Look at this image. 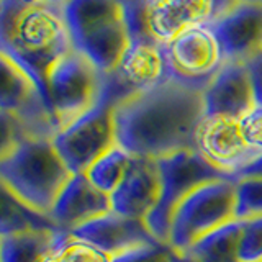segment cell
<instances>
[{"mask_svg": "<svg viewBox=\"0 0 262 262\" xmlns=\"http://www.w3.org/2000/svg\"><path fill=\"white\" fill-rule=\"evenodd\" d=\"M203 115V90L167 79L117 105L118 144L135 158L154 161L195 149Z\"/></svg>", "mask_w": 262, "mask_h": 262, "instance_id": "6da1fadb", "label": "cell"}, {"mask_svg": "<svg viewBox=\"0 0 262 262\" xmlns=\"http://www.w3.org/2000/svg\"><path fill=\"white\" fill-rule=\"evenodd\" d=\"M72 49L74 45L66 15V2H0V53L12 57L36 80L46 100V77L49 69Z\"/></svg>", "mask_w": 262, "mask_h": 262, "instance_id": "7a4b0ae2", "label": "cell"}, {"mask_svg": "<svg viewBox=\"0 0 262 262\" xmlns=\"http://www.w3.org/2000/svg\"><path fill=\"white\" fill-rule=\"evenodd\" d=\"M71 177L53 139L27 138L0 151L2 187L43 215H49Z\"/></svg>", "mask_w": 262, "mask_h": 262, "instance_id": "3957f363", "label": "cell"}, {"mask_svg": "<svg viewBox=\"0 0 262 262\" xmlns=\"http://www.w3.org/2000/svg\"><path fill=\"white\" fill-rule=\"evenodd\" d=\"M66 15L74 49L102 74L117 69L129 46L125 4L117 0H69Z\"/></svg>", "mask_w": 262, "mask_h": 262, "instance_id": "277c9868", "label": "cell"}, {"mask_svg": "<svg viewBox=\"0 0 262 262\" xmlns=\"http://www.w3.org/2000/svg\"><path fill=\"white\" fill-rule=\"evenodd\" d=\"M105 74L84 54L72 49L48 72L46 92L57 129L84 117L102 100Z\"/></svg>", "mask_w": 262, "mask_h": 262, "instance_id": "5b68a950", "label": "cell"}, {"mask_svg": "<svg viewBox=\"0 0 262 262\" xmlns=\"http://www.w3.org/2000/svg\"><path fill=\"white\" fill-rule=\"evenodd\" d=\"M0 62H2L0 117L13 126L18 141L27 138L54 139L59 129L51 106L36 80L7 54L0 53Z\"/></svg>", "mask_w": 262, "mask_h": 262, "instance_id": "8992f818", "label": "cell"}, {"mask_svg": "<svg viewBox=\"0 0 262 262\" xmlns=\"http://www.w3.org/2000/svg\"><path fill=\"white\" fill-rule=\"evenodd\" d=\"M161 176V200L146 216L144 225L156 241L169 246L172 216L188 193L213 180L229 179L205 161L196 149H184L158 159Z\"/></svg>", "mask_w": 262, "mask_h": 262, "instance_id": "52a82bcc", "label": "cell"}, {"mask_svg": "<svg viewBox=\"0 0 262 262\" xmlns=\"http://www.w3.org/2000/svg\"><path fill=\"white\" fill-rule=\"evenodd\" d=\"M233 179H220L195 188L177 205L172 216L169 246L176 252H187L203 236L234 221Z\"/></svg>", "mask_w": 262, "mask_h": 262, "instance_id": "ba28073f", "label": "cell"}, {"mask_svg": "<svg viewBox=\"0 0 262 262\" xmlns=\"http://www.w3.org/2000/svg\"><path fill=\"white\" fill-rule=\"evenodd\" d=\"M115 108L117 103L103 94L92 110L54 136L53 144L71 174H85L100 156L118 144Z\"/></svg>", "mask_w": 262, "mask_h": 262, "instance_id": "9c48e42d", "label": "cell"}, {"mask_svg": "<svg viewBox=\"0 0 262 262\" xmlns=\"http://www.w3.org/2000/svg\"><path fill=\"white\" fill-rule=\"evenodd\" d=\"M166 48L169 79L205 89L225 66L220 41L210 23L190 27Z\"/></svg>", "mask_w": 262, "mask_h": 262, "instance_id": "30bf717a", "label": "cell"}, {"mask_svg": "<svg viewBox=\"0 0 262 262\" xmlns=\"http://www.w3.org/2000/svg\"><path fill=\"white\" fill-rule=\"evenodd\" d=\"M169 79L166 48L152 38L131 39L117 69L105 74L103 94L115 103L161 85Z\"/></svg>", "mask_w": 262, "mask_h": 262, "instance_id": "8fae6325", "label": "cell"}, {"mask_svg": "<svg viewBox=\"0 0 262 262\" xmlns=\"http://www.w3.org/2000/svg\"><path fill=\"white\" fill-rule=\"evenodd\" d=\"M210 25L223 49L225 62L248 64L262 53V2L226 0Z\"/></svg>", "mask_w": 262, "mask_h": 262, "instance_id": "7c38bea8", "label": "cell"}, {"mask_svg": "<svg viewBox=\"0 0 262 262\" xmlns=\"http://www.w3.org/2000/svg\"><path fill=\"white\" fill-rule=\"evenodd\" d=\"M195 149L213 167L229 179L236 176L259 158L244 143L239 120L203 115L195 133Z\"/></svg>", "mask_w": 262, "mask_h": 262, "instance_id": "4fadbf2b", "label": "cell"}, {"mask_svg": "<svg viewBox=\"0 0 262 262\" xmlns=\"http://www.w3.org/2000/svg\"><path fill=\"white\" fill-rule=\"evenodd\" d=\"M226 0H169L144 2L146 21L151 36L167 46L180 33L200 23H211L223 10Z\"/></svg>", "mask_w": 262, "mask_h": 262, "instance_id": "5bb4252c", "label": "cell"}, {"mask_svg": "<svg viewBox=\"0 0 262 262\" xmlns=\"http://www.w3.org/2000/svg\"><path fill=\"white\" fill-rule=\"evenodd\" d=\"M161 190L158 161L135 158L126 177L110 195L112 210L126 218L144 221L159 203Z\"/></svg>", "mask_w": 262, "mask_h": 262, "instance_id": "9a60e30c", "label": "cell"}, {"mask_svg": "<svg viewBox=\"0 0 262 262\" xmlns=\"http://www.w3.org/2000/svg\"><path fill=\"white\" fill-rule=\"evenodd\" d=\"M108 211H112L110 195L97 188L85 174H72L48 216L59 229L71 233Z\"/></svg>", "mask_w": 262, "mask_h": 262, "instance_id": "2e32d148", "label": "cell"}, {"mask_svg": "<svg viewBox=\"0 0 262 262\" xmlns=\"http://www.w3.org/2000/svg\"><path fill=\"white\" fill-rule=\"evenodd\" d=\"M71 234L76 239L95 246L110 257L139 248V246L158 243L147 231L144 221L126 218L113 210L72 229Z\"/></svg>", "mask_w": 262, "mask_h": 262, "instance_id": "e0dca14e", "label": "cell"}, {"mask_svg": "<svg viewBox=\"0 0 262 262\" xmlns=\"http://www.w3.org/2000/svg\"><path fill=\"white\" fill-rule=\"evenodd\" d=\"M254 95L246 64L225 62L203 89V113L241 120L254 108Z\"/></svg>", "mask_w": 262, "mask_h": 262, "instance_id": "ac0fdd59", "label": "cell"}, {"mask_svg": "<svg viewBox=\"0 0 262 262\" xmlns=\"http://www.w3.org/2000/svg\"><path fill=\"white\" fill-rule=\"evenodd\" d=\"M66 234L62 229L0 234V262H46Z\"/></svg>", "mask_w": 262, "mask_h": 262, "instance_id": "d6986e66", "label": "cell"}, {"mask_svg": "<svg viewBox=\"0 0 262 262\" xmlns=\"http://www.w3.org/2000/svg\"><path fill=\"white\" fill-rule=\"evenodd\" d=\"M243 226L244 221H229L210 234L203 236L185 254L200 262H239Z\"/></svg>", "mask_w": 262, "mask_h": 262, "instance_id": "ffe728a7", "label": "cell"}, {"mask_svg": "<svg viewBox=\"0 0 262 262\" xmlns=\"http://www.w3.org/2000/svg\"><path fill=\"white\" fill-rule=\"evenodd\" d=\"M45 229H59L48 215H43L28 205L20 202L7 188L2 187V221L0 234H13L25 231H45Z\"/></svg>", "mask_w": 262, "mask_h": 262, "instance_id": "44dd1931", "label": "cell"}, {"mask_svg": "<svg viewBox=\"0 0 262 262\" xmlns=\"http://www.w3.org/2000/svg\"><path fill=\"white\" fill-rule=\"evenodd\" d=\"M133 159L135 156L129 154L125 147L115 144L89 167L85 176L97 188L106 195H112L126 177Z\"/></svg>", "mask_w": 262, "mask_h": 262, "instance_id": "7402d4cb", "label": "cell"}, {"mask_svg": "<svg viewBox=\"0 0 262 262\" xmlns=\"http://www.w3.org/2000/svg\"><path fill=\"white\" fill-rule=\"evenodd\" d=\"M262 216V179L244 177L234 184V220L248 221Z\"/></svg>", "mask_w": 262, "mask_h": 262, "instance_id": "603a6c76", "label": "cell"}, {"mask_svg": "<svg viewBox=\"0 0 262 262\" xmlns=\"http://www.w3.org/2000/svg\"><path fill=\"white\" fill-rule=\"evenodd\" d=\"M46 262H112V257L97 249L95 246L76 239L71 233H68Z\"/></svg>", "mask_w": 262, "mask_h": 262, "instance_id": "cb8c5ba5", "label": "cell"}, {"mask_svg": "<svg viewBox=\"0 0 262 262\" xmlns=\"http://www.w3.org/2000/svg\"><path fill=\"white\" fill-rule=\"evenodd\" d=\"M239 262H262V216L244 221L239 241Z\"/></svg>", "mask_w": 262, "mask_h": 262, "instance_id": "d4e9b609", "label": "cell"}, {"mask_svg": "<svg viewBox=\"0 0 262 262\" xmlns=\"http://www.w3.org/2000/svg\"><path fill=\"white\" fill-rule=\"evenodd\" d=\"M176 251L167 244L152 243L113 256L112 262H172Z\"/></svg>", "mask_w": 262, "mask_h": 262, "instance_id": "484cf974", "label": "cell"}, {"mask_svg": "<svg viewBox=\"0 0 262 262\" xmlns=\"http://www.w3.org/2000/svg\"><path fill=\"white\" fill-rule=\"evenodd\" d=\"M239 128L244 143L249 149L262 154V106H254V108L246 113L239 120Z\"/></svg>", "mask_w": 262, "mask_h": 262, "instance_id": "4316f807", "label": "cell"}, {"mask_svg": "<svg viewBox=\"0 0 262 262\" xmlns=\"http://www.w3.org/2000/svg\"><path fill=\"white\" fill-rule=\"evenodd\" d=\"M251 80V89L254 95V105L262 106V53L246 64Z\"/></svg>", "mask_w": 262, "mask_h": 262, "instance_id": "83f0119b", "label": "cell"}, {"mask_svg": "<svg viewBox=\"0 0 262 262\" xmlns=\"http://www.w3.org/2000/svg\"><path fill=\"white\" fill-rule=\"evenodd\" d=\"M244 177H257V179H262V154L259 156L257 159H254L249 166H246L239 174L236 176V180L237 179H244Z\"/></svg>", "mask_w": 262, "mask_h": 262, "instance_id": "f1b7e54d", "label": "cell"}, {"mask_svg": "<svg viewBox=\"0 0 262 262\" xmlns=\"http://www.w3.org/2000/svg\"><path fill=\"white\" fill-rule=\"evenodd\" d=\"M172 262H200V260H196L195 257H192V256H188V254H179V252H176V256H174V260Z\"/></svg>", "mask_w": 262, "mask_h": 262, "instance_id": "f546056e", "label": "cell"}]
</instances>
